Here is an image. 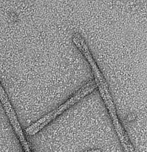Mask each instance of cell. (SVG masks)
Listing matches in <instances>:
<instances>
[{"label": "cell", "instance_id": "cell-1", "mask_svg": "<svg viewBox=\"0 0 147 152\" xmlns=\"http://www.w3.org/2000/svg\"><path fill=\"white\" fill-rule=\"evenodd\" d=\"M72 41L89 64L93 74L95 83L101 97L110 95L107 81L99 69L87 44L83 37L80 34L75 33L72 35Z\"/></svg>", "mask_w": 147, "mask_h": 152}, {"label": "cell", "instance_id": "cell-2", "mask_svg": "<svg viewBox=\"0 0 147 152\" xmlns=\"http://www.w3.org/2000/svg\"><path fill=\"white\" fill-rule=\"evenodd\" d=\"M104 101L109 110L116 132L118 135V137H119L120 142L124 147L125 152H135L127 136L125 130L123 129L119 121L112 98L105 99Z\"/></svg>", "mask_w": 147, "mask_h": 152}, {"label": "cell", "instance_id": "cell-3", "mask_svg": "<svg viewBox=\"0 0 147 152\" xmlns=\"http://www.w3.org/2000/svg\"><path fill=\"white\" fill-rule=\"evenodd\" d=\"M5 93H6V92H5L2 85H1V83H0V94H3Z\"/></svg>", "mask_w": 147, "mask_h": 152}]
</instances>
